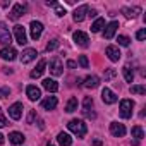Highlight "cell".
Masks as SVG:
<instances>
[{"label": "cell", "mask_w": 146, "mask_h": 146, "mask_svg": "<svg viewBox=\"0 0 146 146\" xmlns=\"http://www.w3.org/2000/svg\"><path fill=\"white\" fill-rule=\"evenodd\" d=\"M67 127H69V131H70L72 134H76L78 137H84L86 132H88V127H86L84 120H81V119H72V120L67 124Z\"/></svg>", "instance_id": "6da1fadb"}, {"label": "cell", "mask_w": 146, "mask_h": 146, "mask_svg": "<svg viewBox=\"0 0 146 146\" xmlns=\"http://www.w3.org/2000/svg\"><path fill=\"white\" fill-rule=\"evenodd\" d=\"M132 108H134V102L125 98L120 102V117L122 119H131L132 117Z\"/></svg>", "instance_id": "7a4b0ae2"}, {"label": "cell", "mask_w": 146, "mask_h": 146, "mask_svg": "<svg viewBox=\"0 0 146 146\" xmlns=\"http://www.w3.org/2000/svg\"><path fill=\"white\" fill-rule=\"evenodd\" d=\"M11 41H12V35L7 28V24L0 21V43L5 46H11Z\"/></svg>", "instance_id": "3957f363"}, {"label": "cell", "mask_w": 146, "mask_h": 146, "mask_svg": "<svg viewBox=\"0 0 146 146\" xmlns=\"http://www.w3.org/2000/svg\"><path fill=\"white\" fill-rule=\"evenodd\" d=\"M72 38H74V43L81 48H88L90 46V38L84 31H74V35H72Z\"/></svg>", "instance_id": "277c9868"}, {"label": "cell", "mask_w": 146, "mask_h": 146, "mask_svg": "<svg viewBox=\"0 0 146 146\" xmlns=\"http://www.w3.org/2000/svg\"><path fill=\"white\" fill-rule=\"evenodd\" d=\"M14 36H16V41H17L21 46L28 43V35H26V29H24V26H21V24H16V26H14Z\"/></svg>", "instance_id": "5b68a950"}, {"label": "cell", "mask_w": 146, "mask_h": 146, "mask_svg": "<svg viewBox=\"0 0 146 146\" xmlns=\"http://www.w3.org/2000/svg\"><path fill=\"white\" fill-rule=\"evenodd\" d=\"M26 4H16L14 7H12V11L9 12V19H12V21H17L19 17H23L24 16V12H26Z\"/></svg>", "instance_id": "8992f818"}, {"label": "cell", "mask_w": 146, "mask_h": 146, "mask_svg": "<svg viewBox=\"0 0 146 146\" xmlns=\"http://www.w3.org/2000/svg\"><path fill=\"white\" fill-rule=\"evenodd\" d=\"M23 103L21 102H16V103H12L11 107H9V117L11 119H14V120H19L21 117H23Z\"/></svg>", "instance_id": "52a82bcc"}, {"label": "cell", "mask_w": 146, "mask_h": 146, "mask_svg": "<svg viewBox=\"0 0 146 146\" xmlns=\"http://www.w3.org/2000/svg\"><path fill=\"white\" fill-rule=\"evenodd\" d=\"M0 57H2L4 60H7V62H12V60L17 58V52H16L14 46H4L2 50H0Z\"/></svg>", "instance_id": "ba28073f"}, {"label": "cell", "mask_w": 146, "mask_h": 146, "mask_svg": "<svg viewBox=\"0 0 146 146\" xmlns=\"http://www.w3.org/2000/svg\"><path fill=\"white\" fill-rule=\"evenodd\" d=\"M62 69H64L62 60H60L58 57H53V58L50 60V74H53V76H60L62 72H64Z\"/></svg>", "instance_id": "9c48e42d"}, {"label": "cell", "mask_w": 146, "mask_h": 146, "mask_svg": "<svg viewBox=\"0 0 146 146\" xmlns=\"http://www.w3.org/2000/svg\"><path fill=\"white\" fill-rule=\"evenodd\" d=\"M41 33H43V24L40 21H31V24H29V35H31V38L38 40L41 36Z\"/></svg>", "instance_id": "30bf717a"}, {"label": "cell", "mask_w": 146, "mask_h": 146, "mask_svg": "<svg viewBox=\"0 0 146 146\" xmlns=\"http://www.w3.org/2000/svg\"><path fill=\"white\" fill-rule=\"evenodd\" d=\"M88 11H90L88 5H79V7L74 11V14H72V19H74L76 23H83V21L86 19V16H88Z\"/></svg>", "instance_id": "8fae6325"}, {"label": "cell", "mask_w": 146, "mask_h": 146, "mask_svg": "<svg viewBox=\"0 0 146 146\" xmlns=\"http://www.w3.org/2000/svg\"><path fill=\"white\" fill-rule=\"evenodd\" d=\"M105 53H107V57H108L112 62H119V60H120V57H122V53H120L119 46H115V45H108V46H107V50H105Z\"/></svg>", "instance_id": "7c38bea8"}, {"label": "cell", "mask_w": 146, "mask_h": 146, "mask_svg": "<svg viewBox=\"0 0 146 146\" xmlns=\"http://www.w3.org/2000/svg\"><path fill=\"white\" fill-rule=\"evenodd\" d=\"M36 55H38V52L35 48H26V50H23V53H21L19 58H21L23 64H29V62H33L36 58Z\"/></svg>", "instance_id": "4fadbf2b"}, {"label": "cell", "mask_w": 146, "mask_h": 146, "mask_svg": "<svg viewBox=\"0 0 146 146\" xmlns=\"http://www.w3.org/2000/svg\"><path fill=\"white\" fill-rule=\"evenodd\" d=\"M117 28H119V23H117V21L108 23V24L105 26V29H103V38H105V40H112L113 35H115V31H117Z\"/></svg>", "instance_id": "5bb4252c"}, {"label": "cell", "mask_w": 146, "mask_h": 146, "mask_svg": "<svg viewBox=\"0 0 146 146\" xmlns=\"http://www.w3.org/2000/svg\"><path fill=\"white\" fill-rule=\"evenodd\" d=\"M102 100H103V103L112 105V103H115V102H117V95H115L112 90L103 88V90H102Z\"/></svg>", "instance_id": "9a60e30c"}, {"label": "cell", "mask_w": 146, "mask_h": 146, "mask_svg": "<svg viewBox=\"0 0 146 146\" xmlns=\"http://www.w3.org/2000/svg\"><path fill=\"white\" fill-rule=\"evenodd\" d=\"M45 67H46V60H45V58H41V60L38 62V65H36V67L31 70V74H29V76H31L33 79H38V78H41V74L45 72Z\"/></svg>", "instance_id": "2e32d148"}, {"label": "cell", "mask_w": 146, "mask_h": 146, "mask_svg": "<svg viewBox=\"0 0 146 146\" xmlns=\"http://www.w3.org/2000/svg\"><path fill=\"white\" fill-rule=\"evenodd\" d=\"M26 95H28V98H29L31 102H36V100H40V96H41V91H40V88H38V86H35V84H29V86L26 88Z\"/></svg>", "instance_id": "e0dca14e"}, {"label": "cell", "mask_w": 146, "mask_h": 146, "mask_svg": "<svg viewBox=\"0 0 146 146\" xmlns=\"http://www.w3.org/2000/svg\"><path fill=\"white\" fill-rule=\"evenodd\" d=\"M110 132H112V136H115V137H122V136L125 134V127H124V124L112 122V124H110Z\"/></svg>", "instance_id": "ac0fdd59"}, {"label": "cell", "mask_w": 146, "mask_h": 146, "mask_svg": "<svg viewBox=\"0 0 146 146\" xmlns=\"http://www.w3.org/2000/svg\"><path fill=\"white\" fill-rule=\"evenodd\" d=\"M43 88H45L48 93H55V91H58V83H57L55 79L46 78V79H43Z\"/></svg>", "instance_id": "d6986e66"}, {"label": "cell", "mask_w": 146, "mask_h": 146, "mask_svg": "<svg viewBox=\"0 0 146 146\" xmlns=\"http://www.w3.org/2000/svg\"><path fill=\"white\" fill-rule=\"evenodd\" d=\"M57 103H58L57 96H46V98L41 102V108H45V110H53V108L57 107Z\"/></svg>", "instance_id": "ffe728a7"}, {"label": "cell", "mask_w": 146, "mask_h": 146, "mask_svg": "<svg viewBox=\"0 0 146 146\" xmlns=\"http://www.w3.org/2000/svg\"><path fill=\"white\" fill-rule=\"evenodd\" d=\"M9 141H11L12 144H23V143L26 141V137H24V134H23V132L14 131V132H11V134H9Z\"/></svg>", "instance_id": "44dd1931"}, {"label": "cell", "mask_w": 146, "mask_h": 146, "mask_svg": "<svg viewBox=\"0 0 146 146\" xmlns=\"http://www.w3.org/2000/svg\"><path fill=\"white\" fill-rule=\"evenodd\" d=\"M139 12H141V9H139V7H132V9H129V7H124V9H122V14H124L127 19H136Z\"/></svg>", "instance_id": "7402d4cb"}, {"label": "cell", "mask_w": 146, "mask_h": 146, "mask_svg": "<svg viewBox=\"0 0 146 146\" xmlns=\"http://www.w3.org/2000/svg\"><path fill=\"white\" fill-rule=\"evenodd\" d=\"M57 141H58L60 146H70V144H72V137H70L67 132H58Z\"/></svg>", "instance_id": "603a6c76"}, {"label": "cell", "mask_w": 146, "mask_h": 146, "mask_svg": "<svg viewBox=\"0 0 146 146\" xmlns=\"http://www.w3.org/2000/svg\"><path fill=\"white\" fill-rule=\"evenodd\" d=\"M98 84H100V79H98V76H88L86 79H84V83H83V86H86V88H98Z\"/></svg>", "instance_id": "cb8c5ba5"}, {"label": "cell", "mask_w": 146, "mask_h": 146, "mask_svg": "<svg viewBox=\"0 0 146 146\" xmlns=\"http://www.w3.org/2000/svg\"><path fill=\"white\" fill-rule=\"evenodd\" d=\"M78 98H74V96H72L69 102H67V105H65V112H69V113H72V112H76L78 110Z\"/></svg>", "instance_id": "d4e9b609"}, {"label": "cell", "mask_w": 146, "mask_h": 146, "mask_svg": "<svg viewBox=\"0 0 146 146\" xmlns=\"http://www.w3.org/2000/svg\"><path fill=\"white\" fill-rule=\"evenodd\" d=\"M103 26H105V19H103V17H98V19L91 24V33H100Z\"/></svg>", "instance_id": "484cf974"}, {"label": "cell", "mask_w": 146, "mask_h": 146, "mask_svg": "<svg viewBox=\"0 0 146 146\" xmlns=\"http://www.w3.org/2000/svg\"><path fill=\"white\" fill-rule=\"evenodd\" d=\"M131 134H132V137H136V141H141L144 137V131H143L141 125H134L132 131H131Z\"/></svg>", "instance_id": "4316f807"}, {"label": "cell", "mask_w": 146, "mask_h": 146, "mask_svg": "<svg viewBox=\"0 0 146 146\" xmlns=\"http://www.w3.org/2000/svg\"><path fill=\"white\" fill-rule=\"evenodd\" d=\"M124 78H125V81L127 83H132L134 81V72H132V69H131V65H124Z\"/></svg>", "instance_id": "83f0119b"}, {"label": "cell", "mask_w": 146, "mask_h": 146, "mask_svg": "<svg viewBox=\"0 0 146 146\" xmlns=\"http://www.w3.org/2000/svg\"><path fill=\"white\" fill-rule=\"evenodd\" d=\"M58 45H60V41H58L57 38L50 40V41L46 43V52H53V50H57V48H58Z\"/></svg>", "instance_id": "f1b7e54d"}, {"label": "cell", "mask_w": 146, "mask_h": 146, "mask_svg": "<svg viewBox=\"0 0 146 146\" xmlns=\"http://www.w3.org/2000/svg\"><path fill=\"white\" fill-rule=\"evenodd\" d=\"M131 93H132V95H144V93H146V88H144L143 84L131 86Z\"/></svg>", "instance_id": "f546056e"}, {"label": "cell", "mask_w": 146, "mask_h": 146, "mask_svg": "<svg viewBox=\"0 0 146 146\" xmlns=\"http://www.w3.org/2000/svg\"><path fill=\"white\" fill-rule=\"evenodd\" d=\"M91 107H93V98H91V96H86L84 102H83V112L91 110Z\"/></svg>", "instance_id": "4dcf8cb0"}, {"label": "cell", "mask_w": 146, "mask_h": 146, "mask_svg": "<svg viewBox=\"0 0 146 146\" xmlns=\"http://www.w3.org/2000/svg\"><path fill=\"white\" fill-rule=\"evenodd\" d=\"M117 41H119V45H122V46H129L131 38H129V36H125V35H120V36L117 38Z\"/></svg>", "instance_id": "1f68e13d"}, {"label": "cell", "mask_w": 146, "mask_h": 146, "mask_svg": "<svg viewBox=\"0 0 146 146\" xmlns=\"http://www.w3.org/2000/svg\"><path fill=\"white\" fill-rule=\"evenodd\" d=\"M78 62H79V65H81L83 69H88V67H90V60H88V57H86V55H79Z\"/></svg>", "instance_id": "d6a6232c"}, {"label": "cell", "mask_w": 146, "mask_h": 146, "mask_svg": "<svg viewBox=\"0 0 146 146\" xmlns=\"http://www.w3.org/2000/svg\"><path fill=\"white\" fill-rule=\"evenodd\" d=\"M115 74H117L115 69H107V70H105V74H103V78H105V81H110L112 78H115Z\"/></svg>", "instance_id": "836d02e7"}, {"label": "cell", "mask_w": 146, "mask_h": 146, "mask_svg": "<svg viewBox=\"0 0 146 146\" xmlns=\"http://www.w3.org/2000/svg\"><path fill=\"white\" fill-rule=\"evenodd\" d=\"M55 14L58 16V17H62V16H65V7H62V5H55Z\"/></svg>", "instance_id": "e575fe53"}, {"label": "cell", "mask_w": 146, "mask_h": 146, "mask_svg": "<svg viewBox=\"0 0 146 146\" xmlns=\"http://www.w3.org/2000/svg\"><path fill=\"white\" fill-rule=\"evenodd\" d=\"M146 38V28H143V29H139L137 33H136V40H139V41H143Z\"/></svg>", "instance_id": "d590c367"}, {"label": "cell", "mask_w": 146, "mask_h": 146, "mask_svg": "<svg viewBox=\"0 0 146 146\" xmlns=\"http://www.w3.org/2000/svg\"><path fill=\"white\" fill-rule=\"evenodd\" d=\"M35 119H36V110H31V112H29V115H28V124H33V122H35Z\"/></svg>", "instance_id": "8d00e7d4"}, {"label": "cell", "mask_w": 146, "mask_h": 146, "mask_svg": "<svg viewBox=\"0 0 146 146\" xmlns=\"http://www.w3.org/2000/svg\"><path fill=\"white\" fill-rule=\"evenodd\" d=\"M11 95V90L9 88H0V98H5Z\"/></svg>", "instance_id": "74e56055"}, {"label": "cell", "mask_w": 146, "mask_h": 146, "mask_svg": "<svg viewBox=\"0 0 146 146\" xmlns=\"http://www.w3.org/2000/svg\"><path fill=\"white\" fill-rule=\"evenodd\" d=\"M5 125H9V124H7V119L2 113V108H0V127H5Z\"/></svg>", "instance_id": "f35d334b"}, {"label": "cell", "mask_w": 146, "mask_h": 146, "mask_svg": "<svg viewBox=\"0 0 146 146\" xmlns=\"http://www.w3.org/2000/svg\"><path fill=\"white\" fill-rule=\"evenodd\" d=\"M83 113H84L86 119H96V113H95L93 110H88V112H83Z\"/></svg>", "instance_id": "ab89813d"}, {"label": "cell", "mask_w": 146, "mask_h": 146, "mask_svg": "<svg viewBox=\"0 0 146 146\" xmlns=\"http://www.w3.org/2000/svg\"><path fill=\"white\" fill-rule=\"evenodd\" d=\"M67 67H69V69H74V67H76V62H74V60H67Z\"/></svg>", "instance_id": "60d3db41"}, {"label": "cell", "mask_w": 146, "mask_h": 146, "mask_svg": "<svg viewBox=\"0 0 146 146\" xmlns=\"http://www.w3.org/2000/svg\"><path fill=\"white\" fill-rule=\"evenodd\" d=\"M96 14H98V12H96L95 9H91V11H88V16H90V17H96Z\"/></svg>", "instance_id": "b9f144b4"}, {"label": "cell", "mask_w": 146, "mask_h": 146, "mask_svg": "<svg viewBox=\"0 0 146 146\" xmlns=\"http://www.w3.org/2000/svg\"><path fill=\"white\" fill-rule=\"evenodd\" d=\"M93 146H103V143H102L100 139H95V141H93Z\"/></svg>", "instance_id": "7bdbcfd3"}, {"label": "cell", "mask_w": 146, "mask_h": 146, "mask_svg": "<svg viewBox=\"0 0 146 146\" xmlns=\"http://www.w3.org/2000/svg\"><path fill=\"white\" fill-rule=\"evenodd\" d=\"M4 143H5V136L0 132V144H4Z\"/></svg>", "instance_id": "ee69618b"}, {"label": "cell", "mask_w": 146, "mask_h": 146, "mask_svg": "<svg viewBox=\"0 0 146 146\" xmlns=\"http://www.w3.org/2000/svg\"><path fill=\"white\" fill-rule=\"evenodd\" d=\"M131 144H132V146H139V141H136V139H134V141H132Z\"/></svg>", "instance_id": "f6af8a7d"}, {"label": "cell", "mask_w": 146, "mask_h": 146, "mask_svg": "<svg viewBox=\"0 0 146 146\" xmlns=\"http://www.w3.org/2000/svg\"><path fill=\"white\" fill-rule=\"evenodd\" d=\"M48 146H53V144H48Z\"/></svg>", "instance_id": "bcb514c9"}]
</instances>
